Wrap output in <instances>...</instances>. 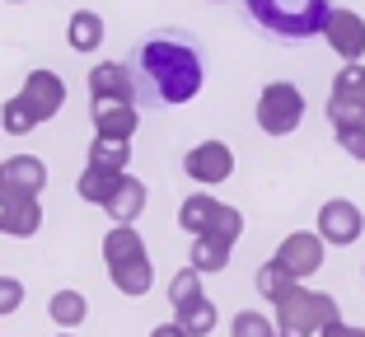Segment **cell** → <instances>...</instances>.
<instances>
[{
    "instance_id": "obj_1",
    "label": "cell",
    "mask_w": 365,
    "mask_h": 337,
    "mask_svg": "<svg viewBox=\"0 0 365 337\" xmlns=\"http://www.w3.org/2000/svg\"><path fill=\"white\" fill-rule=\"evenodd\" d=\"M140 71H145V80L155 85L160 103H169V108L192 103L206 85L197 47L187 43V38H173V33H155V38L140 43Z\"/></svg>"
},
{
    "instance_id": "obj_2",
    "label": "cell",
    "mask_w": 365,
    "mask_h": 337,
    "mask_svg": "<svg viewBox=\"0 0 365 337\" xmlns=\"http://www.w3.org/2000/svg\"><path fill=\"white\" fill-rule=\"evenodd\" d=\"M244 5H248V19H258L262 28L281 33V38H295V43L323 33L328 14H333L328 0H244Z\"/></svg>"
},
{
    "instance_id": "obj_3",
    "label": "cell",
    "mask_w": 365,
    "mask_h": 337,
    "mask_svg": "<svg viewBox=\"0 0 365 337\" xmlns=\"http://www.w3.org/2000/svg\"><path fill=\"white\" fill-rule=\"evenodd\" d=\"M272 309H277V333L281 337H319L328 323H342V305L328 291H309V286H295Z\"/></svg>"
},
{
    "instance_id": "obj_4",
    "label": "cell",
    "mask_w": 365,
    "mask_h": 337,
    "mask_svg": "<svg viewBox=\"0 0 365 337\" xmlns=\"http://www.w3.org/2000/svg\"><path fill=\"white\" fill-rule=\"evenodd\" d=\"M253 118H258L262 136H290V131H300V122H304V94L290 85V80H272V85H262Z\"/></svg>"
},
{
    "instance_id": "obj_5",
    "label": "cell",
    "mask_w": 365,
    "mask_h": 337,
    "mask_svg": "<svg viewBox=\"0 0 365 337\" xmlns=\"http://www.w3.org/2000/svg\"><path fill=\"white\" fill-rule=\"evenodd\" d=\"M328 122L333 131L365 127V66H342L328 94Z\"/></svg>"
},
{
    "instance_id": "obj_6",
    "label": "cell",
    "mask_w": 365,
    "mask_h": 337,
    "mask_svg": "<svg viewBox=\"0 0 365 337\" xmlns=\"http://www.w3.org/2000/svg\"><path fill=\"white\" fill-rule=\"evenodd\" d=\"M314 234H319L323 244H333V249H351L356 239L365 234V216L356 202H346V197H333V202H323L319 207V220H314Z\"/></svg>"
},
{
    "instance_id": "obj_7",
    "label": "cell",
    "mask_w": 365,
    "mask_h": 337,
    "mask_svg": "<svg viewBox=\"0 0 365 337\" xmlns=\"http://www.w3.org/2000/svg\"><path fill=\"white\" fill-rule=\"evenodd\" d=\"M182 174L192 178V183H202V187H220L230 174H235V150H230L225 141H197L192 150L182 155Z\"/></svg>"
},
{
    "instance_id": "obj_8",
    "label": "cell",
    "mask_w": 365,
    "mask_h": 337,
    "mask_svg": "<svg viewBox=\"0 0 365 337\" xmlns=\"http://www.w3.org/2000/svg\"><path fill=\"white\" fill-rule=\"evenodd\" d=\"M272 258H277L281 267H286V272L304 286V276H314V272L323 267V258H328V244H323L314 229H295V234H286V239L277 244V253H272Z\"/></svg>"
},
{
    "instance_id": "obj_9",
    "label": "cell",
    "mask_w": 365,
    "mask_h": 337,
    "mask_svg": "<svg viewBox=\"0 0 365 337\" xmlns=\"http://www.w3.org/2000/svg\"><path fill=\"white\" fill-rule=\"evenodd\" d=\"M19 98H24V108L33 113V122L43 127V122H52L56 113H61V103H66V80L56 76V71H29L24 76V89H19Z\"/></svg>"
},
{
    "instance_id": "obj_10",
    "label": "cell",
    "mask_w": 365,
    "mask_h": 337,
    "mask_svg": "<svg viewBox=\"0 0 365 337\" xmlns=\"http://www.w3.org/2000/svg\"><path fill=\"white\" fill-rule=\"evenodd\" d=\"M319 38L333 47V56H342L346 66H361V56H365V19L356 10H333Z\"/></svg>"
},
{
    "instance_id": "obj_11",
    "label": "cell",
    "mask_w": 365,
    "mask_h": 337,
    "mask_svg": "<svg viewBox=\"0 0 365 337\" xmlns=\"http://www.w3.org/2000/svg\"><path fill=\"white\" fill-rule=\"evenodd\" d=\"M38 229H43V202L0 187V234H10V239H33Z\"/></svg>"
},
{
    "instance_id": "obj_12",
    "label": "cell",
    "mask_w": 365,
    "mask_h": 337,
    "mask_svg": "<svg viewBox=\"0 0 365 337\" xmlns=\"http://www.w3.org/2000/svg\"><path fill=\"white\" fill-rule=\"evenodd\" d=\"M89 103H136V76L122 61H98L89 71Z\"/></svg>"
},
{
    "instance_id": "obj_13",
    "label": "cell",
    "mask_w": 365,
    "mask_h": 337,
    "mask_svg": "<svg viewBox=\"0 0 365 337\" xmlns=\"http://www.w3.org/2000/svg\"><path fill=\"white\" fill-rule=\"evenodd\" d=\"M89 122H94V136L122 141V145H131V136L140 131L136 103H89Z\"/></svg>"
},
{
    "instance_id": "obj_14",
    "label": "cell",
    "mask_w": 365,
    "mask_h": 337,
    "mask_svg": "<svg viewBox=\"0 0 365 337\" xmlns=\"http://www.w3.org/2000/svg\"><path fill=\"white\" fill-rule=\"evenodd\" d=\"M0 174H5L10 192H24V197H43V187H47V164L38 155H10V160H0Z\"/></svg>"
},
{
    "instance_id": "obj_15",
    "label": "cell",
    "mask_w": 365,
    "mask_h": 337,
    "mask_svg": "<svg viewBox=\"0 0 365 337\" xmlns=\"http://www.w3.org/2000/svg\"><path fill=\"white\" fill-rule=\"evenodd\" d=\"M145 183H140L136 174H122L118 178V187H113V197H108V220H113V225H131V220L140 216V211H145Z\"/></svg>"
},
{
    "instance_id": "obj_16",
    "label": "cell",
    "mask_w": 365,
    "mask_h": 337,
    "mask_svg": "<svg viewBox=\"0 0 365 337\" xmlns=\"http://www.w3.org/2000/svg\"><path fill=\"white\" fill-rule=\"evenodd\" d=\"M140 258H150V253H145V239H140L136 225H113L103 234V262H108V272H113V267H127V262H140Z\"/></svg>"
},
{
    "instance_id": "obj_17",
    "label": "cell",
    "mask_w": 365,
    "mask_h": 337,
    "mask_svg": "<svg viewBox=\"0 0 365 337\" xmlns=\"http://www.w3.org/2000/svg\"><path fill=\"white\" fill-rule=\"evenodd\" d=\"M215 211H220V202H215L211 192H192V197H182V207H178V229H182V234H192V239H202L206 229H211Z\"/></svg>"
},
{
    "instance_id": "obj_18",
    "label": "cell",
    "mask_w": 365,
    "mask_h": 337,
    "mask_svg": "<svg viewBox=\"0 0 365 337\" xmlns=\"http://www.w3.org/2000/svg\"><path fill=\"white\" fill-rule=\"evenodd\" d=\"M108 281H113V291H118V295L140 300V295H150V286H155V262L140 258V262H127V267H113Z\"/></svg>"
},
{
    "instance_id": "obj_19",
    "label": "cell",
    "mask_w": 365,
    "mask_h": 337,
    "mask_svg": "<svg viewBox=\"0 0 365 337\" xmlns=\"http://www.w3.org/2000/svg\"><path fill=\"white\" fill-rule=\"evenodd\" d=\"M47 314H52V323L61 328V333H76V328L89 318V300L80 291H71V286H66V291H56L52 300H47Z\"/></svg>"
},
{
    "instance_id": "obj_20",
    "label": "cell",
    "mask_w": 365,
    "mask_h": 337,
    "mask_svg": "<svg viewBox=\"0 0 365 337\" xmlns=\"http://www.w3.org/2000/svg\"><path fill=\"white\" fill-rule=\"evenodd\" d=\"M103 14L98 10H76L71 14V24H66V43L76 47V52H98V43H103Z\"/></svg>"
},
{
    "instance_id": "obj_21",
    "label": "cell",
    "mask_w": 365,
    "mask_h": 337,
    "mask_svg": "<svg viewBox=\"0 0 365 337\" xmlns=\"http://www.w3.org/2000/svg\"><path fill=\"white\" fill-rule=\"evenodd\" d=\"M122 174H103V169H94V164H85L76 178V197L85 202V207H108V197H113V187H118Z\"/></svg>"
},
{
    "instance_id": "obj_22",
    "label": "cell",
    "mask_w": 365,
    "mask_h": 337,
    "mask_svg": "<svg viewBox=\"0 0 365 337\" xmlns=\"http://www.w3.org/2000/svg\"><path fill=\"white\" fill-rule=\"evenodd\" d=\"M230 244L220 239H192V253H187V267H192L197 276H215V272H225L230 267Z\"/></svg>"
},
{
    "instance_id": "obj_23",
    "label": "cell",
    "mask_w": 365,
    "mask_h": 337,
    "mask_svg": "<svg viewBox=\"0 0 365 337\" xmlns=\"http://www.w3.org/2000/svg\"><path fill=\"white\" fill-rule=\"evenodd\" d=\"M253 281H258V295H262V300H272V305H281V300H286V295L295 291V286H300V281H295V276H290L277 258H267V262H262Z\"/></svg>"
},
{
    "instance_id": "obj_24",
    "label": "cell",
    "mask_w": 365,
    "mask_h": 337,
    "mask_svg": "<svg viewBox=\"0 0 365 337\" xmlns=\"http://www.w3.org/2000/svg\"><path fill=\"white\" fill-rule=\"evenodd\" d=\"M89 164L103 169V174H131V169H127V164H131V145L94 136V141H89Z\"/></svg>"
},
{
    "instance_id": "obj_25",
    "label": "cell",
    "mask_w": 365,
    "mask_h": 337,
    "mask_svg": "<svg viewBox=\"0 0 365 337\" xmlns=\"http://www.w3.org/2000/svg\"><path fill=\"white\" fill-rule=\"evenodd\" d=\"M173 323H178V328H182V333H187V337H206V333H211V328H215V305H211V300H206V295H202L197 305L178 309V314H173Z\"/></svg>"
},
{
    "instance_id": "obj_26",
    "label": "cell",
    "mask_w": 365,
    "mask_h": 337,
    "mask_svg": "<svg viewBox=\"0 0 365 337\" xmlns=\"http://www.w3.org/2000/svg\"><path fill=\"white\" fill-rule=\"evenodd\" d=\"M239 234H244V211H239V207H225V202H220V211H215L211 229H206L202 239H220V244H230V249H235Z\"/></svg>"
},
{
    "instance_id": "obj_27",
    "label": "cell",
    "mask_w": 365,
    "mask_h": 337,
    "mask_svg": "<svg viewBox=\"0 0 365 337\" xmlns=\"http://www.w3.org/2000/svg\"><path fill=\"white\" fill-rule=\"evenodd\" d=\"M202 300V276L192 272V267H178L173 272V281H169V305H173V314L178 309H187V305H197Z\"/></svg>"
},
{
    "instance_id": "obj_28",
    "label": "cell",
    "mask_w": 365,
    "mask_h": 337,
    "mask_svg": "<svg viewBox=\"0 0 365 337\" xmlns=\"http://www.w3.org/2000/svg\"><path fill=\"white\" fill-rule=\"evenodd\" d=\"M230 337H277V318H267L262 309H239L230 318Z\"/></svg>"
},
{
    "instance_id": "obj_29",
    "label": "cell",
    "mask_w": 365,
    "mask_h": 337,
    "mask_svg": "<svg viewBox=\"0 0 365 337\" xmlns=\"http://www.w3.org/2000/svg\"><path fill=\"white\" fill-rule=\"evenodd\" d=\"M33 127H38V122H33V113L24 108V98H19V94L0 103V131H5V136H29Z\"/></svg>"
},
{
    "instance_id": "obj_30",
    "label": "cell",
    "mask_w": 365,
    "mask_h": 337,
    "mask_svg": "<svg viewBox=\"0 0 365 337\" xmlns=\"http://www.w3.org/2000/svg\"><path fill=\"white\" fill-rule=\"evenodd\" d=\"M24 309V281L19 276H0V318H10Z\"/></svg>"
},
{
    "instance_id": "obj_31",
    "label": "cell",
    "mask_w": 365,
    "mask_h": 337,
    "mask_svg": "<svg viewBox=\"0 0 365 337\" xmlns=\"http://www.w3.org/2000/svg\"><path fill=\"white\" fill-rule=\"evenodd\" d=\"M337 145H342V150L351 155L356 164H365V127H346V131H337Z\"/></svg>"
},
{
    "instance_id": "obj_32",
    "label": "cell",
    "mask_w": 365,
    "mask_h": 337,
    "mask_svg": "<svg viewBox=\"0 0 365 337\" xmlns=\"http://www.w3.org/2000/svg\"><path fill=\"white\" fill-rule=\"evenodd\" d=\"M319 337H365V328H356V323H346V318H342V323H328Z\"/></svg>"
},
{
    "instance_id": "obj_33",
    "label": "cell",
    "mask_w": 365,
    "mask_h": 337,
    "mask_svg": "<svg viewBox=\"0 0 365 337\" xmlns=\"http://www.w3.org/2000/svg\"><path fill=\"white\" fill-rule=\"evenodd\" d=\"M150 337H187V333H182V328H178V323H173V318H169V323L150 328Z\"/></svg>"
},
{
    "instance_id": "obj_34",
    "label": "cell",
    "mask_w": 365,
    "mask_h": 337,
    "mask_svg": "<svg viewBox=\"0 0 365 337\" xmlns=\"http://www.w3.org/2000/svg\"><path fill=\"white\" fill-rule=\"evenodd\" d=\"M5 5H24V0H5Z\"/></svg>"
},
{
    "instance_id": "obj_35",
    "label": "cell",
    "mask_w": 365,
    "mask_h": 337,
    "mask_svg": "<svg viewBox=\"0 0 365 337\" xmlns=\"http://www.w3.org/2000/svg\"><path fill=\"white\" fill-rule=\"evenodd\" d=\"M0 187H5V174H0Z\"/></svg>"
},
{
    "instance_id": "obj_36",
    "label": "cell",
    "mask_w": 365,
    "mask_h": 337,
    "mask_svg": "<svg viewBox=\"0 0 365 337\" xmlns=\"http://www.w3.org/2000/svg\"><path fill=\"white\" fill-rule=\"evenodd\" d=\"M61 337H76V333H61Z\"/></svg>"
},
{
    "instance_id": "obj_37",
    "label": "cell",
    "mask_w": 365,
    "mask_h": 337,
    "mask_svg": "<svg viewBox=\"0 0 365 337\" xmlns=\"http://www.w3.org/2000/svg\"><path fill=\"white\" fill-rule=\"evenodd\" d=\"M0 141H5V131H0Z\"/></svg>"
},
{
    "instance_id": "obj_38",
    "label": "cell",
    "mask_w": 365,
    "mask_h": 337,
    "mask_svg": "<svg viewBox=\"0 0 365 337\" xmlns=\"http://www.w3.org/2000/svg\"><path fill=\"white\" fill-rule=\"evenodd\" d=\"M211 5H220V0H211Z\"/></svg>"
},
{
    "instance_id": "obj_39",
    "label": "cell",
    "mask_w": 365,
    "mask_h": 337,
    "mask_svg": "<svg viewBox=\"0 0 365 337\" xmlns=\"http://www.w3.org/2000/svg\"><path fill=\"white\" fill-rule=\"evenodd\" d=\"M361 272H365V267H361Z\"/></svg>"
},
{
    "instance_id": "obj_40",
    "label": "cell",
    "mask_w": 365,
    "mask_h": 337,
    "mask_svg": "<svg viewBox=\"0 0 365 337\" xmlns=\"http://www.w3.org/2000/svg\"><path fill=\"white\" fill-rule=\"evenodd\" d=\"M277 337H281V333H277Z\"/></svg>"
}]
</instances>
